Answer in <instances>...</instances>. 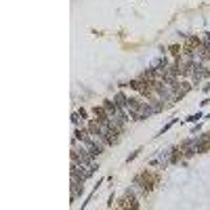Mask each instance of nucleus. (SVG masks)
<instances>
[{
  "label": "nucleus",
  "mask_w": 210,
  "mask_h": 210,
  "mask_svg": "<svg viewBox=\"0 0 210 210\" xmlns=\"http://www.w3.org/2000/svg\"><path fill=\"white\" fill-rule=\"evenodd\" d=\"M92 113H95V118H97L101 124L112 120V118H109V112L105 109V105H95V107H92Z\"/></svg>",
  "instance_id": "f257e3e1"
},
{
  "label": "nucleus",
  "mask_w": 210,
  "mask_h": 210,
  "mask_svg": "<svg viewBox=\"0 0 210 210\" xmlns=\"http://www.w3.org/2000/svg\"><path fill=\"white\" fill-rule=\"evenodd\" d=\"M170 55L175 57V59H179V57L183 55V46H179V44H172V46H170Z\"/></svg>",
  "instance_id": "f03ea898"
},
{
  "label": "nucleus",
  "mask_w": 210,
  "mask_h": 210,
  "mask_svg": "<svg viewBox=\"0 0 210 210\" xmlns=\"http://www.w3.org/2000/svg\"><path fill=\"white\" fill-rule=\"evenodd\" d=\"M139 154H141V149H137V151H133V154H130V155H128V158H126V162H128V164H130V162H133L134 158H137V155H139Z\"/></svg>",
  "instance_id": "7ed1b4c3"
},
{
  "label": "nucleus",
  "mask_w": 210,
  "mask_h": 210,
  "mask_svg": "<svg viewBox=\"0 0 210 210\" xmlns=\"http://www.w3.org/2000/svg\"><path fill=\"white\" fill-rule=\"evenodd\" d=\"M197 118H202V113H193V116H189L187 120H189V122H196Z\"/></svg>",
  "instance_id": "20e7f679"
}]
</instances>
